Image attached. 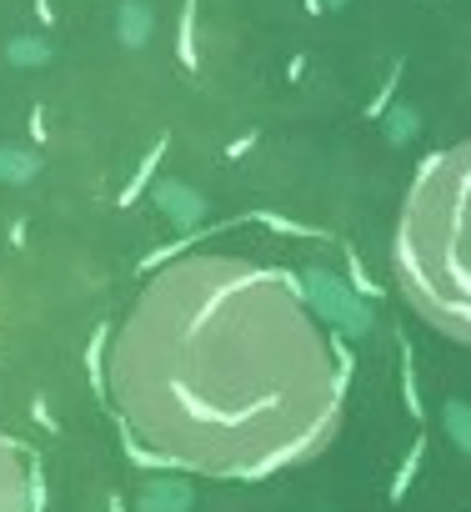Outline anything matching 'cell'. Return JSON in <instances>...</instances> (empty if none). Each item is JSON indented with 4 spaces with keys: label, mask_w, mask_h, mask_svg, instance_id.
Masks as SVG:
<instances>
[{
    "label": "cell",
    "mask_w": 471,
    "mask_h": 512,
    "mask_svg": "<svg viewBox=\"0 0 471 512\" xmlns=\"http://www.w3.org/2000/svg\"><path fill=\"white\" fill-rule=\"evenodd\" d=\"M401 392H407V412L421 417V392H417V372H411V342H401Z\"/></svg>",
    "instance_id": "obj_17"
},
{
    "label": "cell",
    "mask_w": 471,
    "mask_h": 512,
    "mask_svg": "<svg viewBox=\"0 0 471 512\" xmlns=\"http://www.w3.org/2000/svg\"><path fill=\"white\" fill-rule=\"evenodd\" d=\"M421 452H427V442H411V452H407V462H401V472L391 478V502H401L407 498V488H411V478H417V468H421Z\"/></svg>",
    "instance_id": "obj_16"
},
{
    "label": "cell",
    "mask_w": 471,
    "mask_h": 512,
    "mask_svg": "<svg viewBox=\"0 0 471 512\" xmlns=\"http://www.w3.org/2000/svg\"><path fill=\"white\" fill-rule=\"evenodd\" d=\"M301 282H306L311 316H316L326 332H336V337H346V342H361L366 332L376 327V306L366 302V296L356 292L341 272H332V266L316 262V266L301 272Z\"/></svg>",
    "instance_id": "obj_3"
},
{
    "label": "cell",
    "mask_w": 471,
    "mask_h": 512,
    "mask_svg": "<svg viewBox=\"0 0 471 512\" xmlns=\"http://www.w3.org/2000/svg\"><path fill=\"white\" fill-rule=\"evenodd\" d=\"M45 171V156L31 146H0V186H31Z\"/></svg>",
    "instance_id": "obj_7"
},
{
    "label": "cell",
    "mask_w": 471,
    "mask_h": 512,
    "mask_svg": "<svg viewBox=\"0 0 471 512\" xmlns=\"http://www.w3.org/2000/svg\"><path fill=\"white\" fill-rule=\"evenodd\" d=\"M5 66H15V71H41V66H51V45L41 41V35H11V41H5Z\"/></svg>",
    "instance_id": "obj_9"
},
{
    "label": "cell",
    "mask_w": 471,
    "mask_h": 512,
    "mask_svg": "<svg viewBox=\"0 0 471 512\" xmlns=\"http://www.w3.org/2000/svg\"><path fill=\"white\" fill-rule=\"evenodd\" d=\"M251 146H256V136H241V141L226 146V156H241V151H251Z\"/></svg>",
    "instance_id": "obj_22"
},
{
    "label": "cell",
    "mask_w": 471,
    "mask_h": 512,
    "mask_svg": "<svg viewBox=\"0 0 471 512\" xmlns=\"http://www.w3.org/2000/svg\"><path fill=\"white\" fill-rule=\"evenodd\" d=\"M251 221H261V227L281 231V237H296V241H326V231H322V227H306V221H291V217H281V211H251Z\"/></svg>",
    "instance_id": "obj_14"
},
{
    "label": "cell",
    "mask_w": 471,
    "mask_h": 512,
    "mask_svg": "<svg viewBox=\"0 0 471 512\" xmlns=\"http://www.w3.org/2000/svg\"><path fill=\"white\" fill-rule=\"evenodd\" d=\"M106 347H111V327L101 322L96 332H91V347H86V377H91V387L96 392H106Z\"/></svg>",
    "instance_id": "obj_11"
},
{
    "label": "cell",
    "mask_w": 471,
    "mask_h": 512,
    "mask_svg": "<svg viewBox=\"0 0 471 512\" xmlns=\"http://www.w3.org/2000/svg\"><path fill=\"white\" fill-rule=\"evenodd\" d=\"M35 458L15 437L0 432V512H35Z\"/></svg>",
    "instance_id": "obj_4"
},
{
    "label": "cell",
    "mask_w": 471,
    "mask_h": 512,
    "mask_svg": "<svg viewBox=\"0 0 471 512\" xmlns=\"http://www.w3.org/2000/svg\"><path fill=\"white\" fill-rule=\"evenodd\" d=\"M150 35H156V11L150 0H120L116 5V41L126 51H146Z\"/></svg>",
    "instance_id": "obj_6"
},
{
    "label": "cell",
    "mask_w": 471,
    "mask_h": 512,
    "mask_svg": "<svg viewBox=\"0 0 471 512\" xmlns=\"http://www.w3.org/2000/svg\"><path fill=\"white\" fill-rule=\"evenodd\" d=\"M447 427L471 447V407H466V402H447Z\"/></svg>",
    "instance_id": "obj_18"
},
{
    "label": "cell",
    "mask_w": 471,
    "mask_h": 512,
    "mask_svg": "<svg viewBox=\"0 0 471 512\" xmlns=\"http://www.w3.org/2000/svg\"><path fill=\"white\" fill-rule=\"evenodd\" d=\"M397 81H401V66H391V76L381 81V91H376V101H371V116L381 121L386 111H391V96H397Z\"/></svg>",
    "instance_id": "obj_19"
},
{
    "label": "cell",
    "mask_w": 471,
    "mask_h": 512,
    "mask_svg": "<svg viewBox=\"0 0 471 512\" xmlns=\"http://www.w3.org/2000/svg\"><path fill=\"white\" fill-rule=\"evenodd\" d=\"M116 417L186 472L256 478L266 458L336 427V362L291 272L236 256L150 276L111 357Z\"/></svg>",
    "instance_id": "obj_1"
},
{
    "label": "cell",
    "mask_w": 471,
    "mask_h": 512,
    "mask_svg": "<svg viewBox=\"0 0 471 512\" xmlns=\"http://www.w3.org/2000/svg\"><path fill=\"white\" fill-rule=\"evenodd\" d=\"M166 146H171V136H161V141H156V146H150L146 156H140L136 176H130V181L120 186V197H116V207H136V201L146 197L150 186H156V171H161V161H166Z\"/></svg>",
    "instance_id": "obj_8"
},
{
    "label": "cell",
    "mask_w": 471,
    "mask_h": 512,
    "mask_svg": "<svg viewBox=\"0 0 471 512\" xmlns=\"http://www.w3.org/2000/svg\"><path fill=\"white\" fill-rule=\"evenodd\" d=\"M381 126H386V141L391 146H407L411 136L421 131V116H417V106H391L381 116Z\"/></svg>",
    "instance_id": "obj_13"
},
{
    "label": "cell",
    "mask_w": 471,
    "mask_h": 512,
    "mask_svg": "<svg viewBox=\"0 0 471 512\" xmlns=\"http://www.w3.org/2000/svg\"><path fill=\"white\" fill-rule=\"evenodd\" d=\"M150 197H156V211H161L176 231H196L206 217H211V207H206L201 191L186 186V181H176V176H161V181L150 186Z\"/></svg>",
    "instance_id": "obj_5"
},
{
    "label": "cell",
    "mask_w": 471,
    "mask_h": 512,
    "mask_svg": "<svg viewBox=\"0 0 471 512\" xmlns=\"http://www.w3.org/2000/svg\"><path fill=\"white\" fill-rule=\"evenodd\" d=\"M176 55H181V66H186V71L201 66V55H196V0H181V25H176Z\"/></svg>",
    "instance_id": "obj_12"
},
{
    "label": "cell",
    "mask_w": 471,
    "mask_h": 512,
    "mask_svg": "<svg viewBox=\"0 0 471 512\" xmlns=\"http://www.w3.org/2000/svg\"><path fill=\"white\" fill-rule=\"evenodd\" d=\"M346 282H351V286H356V292H361V296H366V302H371V306H376V302H381V296H386L381 286H376L371 276H366V266H361V256H356V246H346Z\"/></svg>",
    "instance_id": "obj_15"
},
{
    "label": "cell",
    "mask_w": 471,
    "mask_h": 512,
    "mask_svg": "<svg viewBox=\"0 0 471 512\" xmlns=\"http://www.w3.org/2000/svg\"><path fill=\"white\" fill-rule=\"evenodd\" d=\"M391 266L431 327L471 347V136L417 166Z\"/></svg>",
    "instance_id": "obj_2"
},
{
    "label": "cell",
    "mask_w": 471,
    "mask_h": 512,
    "mask_svg": "<svg viewBox=\"0 0 471 512\" xmlns=\"http://www.w3.org/2000/svg\"><path fill=\"white\" fill-rule=\"evenodd\" d=\"M111 512H126V507H120V498H111Z\"/></svg>",
    "instance_id": "obj_25"
},
{
    "label": "cell",
    "mask_w": 471,
    "mask_h": 512,
    "mask_svg": "<svg viewBox=\"0 0 471 512\" xmlns=\"http://www.w3.org/2000/svg\"><path fill=\"white\" fill-rule=\"evenodd\" d=\"M326 11H346V5H351V0H322Z\"/></svg>",
    "instance_id": "obj_24"
},
{
    "label": "cell",
    "mask_w": 471,
    "mask_h": 512,
    "mask_svg": "<svg viewBox=\"0 0 471 512\" xmlns=\"http://www.w3.org/2000/svg\"><path fill=\"white\" fill-rule=\"evenodd\" d=\"M35 15H41V25H51L55 15H51V0H35Z\"/></svg>",
    "instance_id": "obj_23"
},
{
    "label": "cell",
    "mask_w": 471,
    "mask_h": 512,
    "mask_svg": "<svg viewBox=\"0 0 471 512\" xmlns=\"http://www.w3.org/2000/svg\"><path fill=\"white\" fill-rule=\"evenodd\" d=\"M31 417H35V422L45 427V432H61V422H55V417L45 412V402H41V397H35V402H31Z\"/></svg>",
    "instance_id": "obj_20"
},
{
    "label": "cell",
    "mask_w": 471,
    "mask_h": 512,
    "mask_svg": "<svg viewBox=\"0 0 471 512\" xmlns=\"http://www.w3.org/2000/svg\"><path fill=\"white\" fill-rule=\"evenodd\" d=\"M186 502H191V492H186V482H150L146 498H140V507L146 512H181Z\"/></svg>",
    "instance_id": "obj_10"
},
{
    "label": "cell",
    "mask_w": 471,
    "mask_h": 512,
    "mask_svg": "<svg viewBox=\"0 0 471 512\" xmlns=\"http://www.w3.org/2000/svg\"><path fill=\"white\" fill-rule=\"evenodd\" d=\"M31 141H35V146H45V111H41V106L31 111Z\"/></svg>",
    "instance_id": "obj_21"
}]
</instances>
